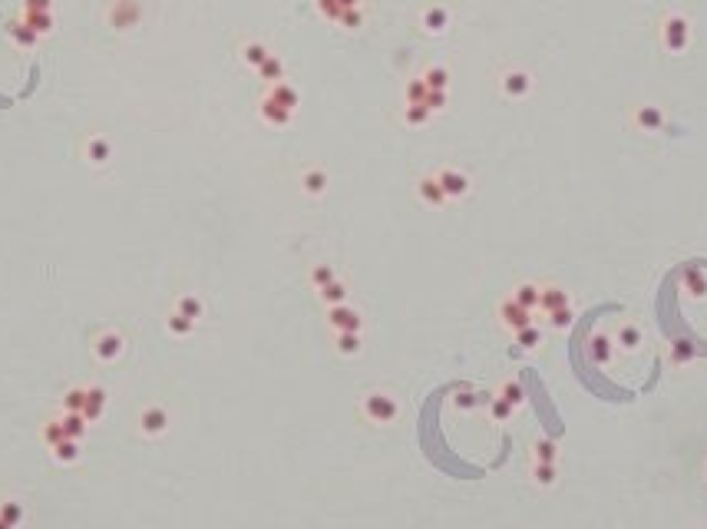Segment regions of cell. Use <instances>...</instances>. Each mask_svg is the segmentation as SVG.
Segmentation results:
<instances>
[{"instance_id": "cell-1", "label": "cell", "mask_w": 707, "mask_h": 529, "mask_svg": "<svg viewBox=\"0 0 707 529\" xmlns=\"http://www.w3.org/2000/svg\"><path fill=\"white\" fill-rule=\"evenodd\" d=\"M110 20L116 30H129L139 23V0H116L110 10Z\"/></svg>"}, {"instance_id": "cell-2", "label": "cell", "mask_w": 707, "mask_h": 529, "mask_svg": "<svg viewBox=\"0 0 707 529\" xmlns=\"http://www.w3.org/2000/svg\"><path fill=\"white\" fill-rule=\"evenodd\" d=\"M436 182H440V189H443L447 199H463L466 192H469V179H466L460 169H443L436 175Z\"/></svg>"}, {"instance_id": "cell-3", "label": "cell", "mask_w": 707, "mask_h": 529, "mask_svg": "<svg viewBox=\"0 0 707 529\" xmlns=\"http://www.w3.org/2000/svg\"><path fill=\"white\" fill-rule=\"evenodd\" d=\"M665 43H668V50H684L688 47V20L684 17L665 20Z\"/></svg>"}, {"instance_id": "cell-4", "label": "cell", "mask_w": 707, "mask_h": 529, "mask_svg": "<svg viewBox=\"0 0 707 529\" xmlns=\"http://www.w3.org/2000/svg\"><path fill=\"white\" fill-rule=\"evenodd\" d=\"M96 358L99 360H116L119 354H123V338L116 334V331H106V334H99L93 344Z\"/></svg>"}, {"instance_id": "cell-5", "label": "cell", "mask_w": 707, "mask_h": 529, "mask_svg": "<svg viewBox=\"0 0 707 529\" xmlns=\"http://www.w3.org/2000/svg\"><path fill=\"white\" fill-rule=\"evenodd\" d=\"M261 119H264V123H271V126H284V123H291V110H288V106H281V103H275V99H271V96H264V99H261Z\"/></svg>"}, {"instance_id": "cell-6", "label": "cell", "mask_w": 707, "mask_h": 529, "mask_svg": "<svg viewBox=\"0 0 707 529\" xmlns=\"http://www.w3.org/2000/svg\"><path fill=\"white\" fill-rule=\"evenodd\" d=\"M364 407H367V414H371L373 420H380V423H387V420L397 414V404H393L390 397H384V394H371Z\"/></svg>"}, {"instance_id": "cell-7", "label": "cell", "mask_w": 707, "mask_h": 529, "mask_svg": "<svg viewBox=\"0 0 707 529\" xmlns=\"http://www.w3.org/2000/svg\"><path fill=\"white\" fill-rule=\"evenodd\" d=\"M139 427H142V434H149V436L162 434V430L169 427L166 410H162V407H149V410H142V417H139Z\"/></svg>"}, {"instance_id": "cell-8", "label": "cell", "mask_w": 707, "mask_h": 529, "mask_svg": "<svg viewBox=\"0 0 707 529\" xmlns=\"http://www.w3.org/2000/svg\"><path fill=\"white\" fill-rule=\"evenodd\" d=\"M417 195L427 202V206H443L447 202V195H443V189H440V182H436V175H427V179H420L417 182Z\"/></svg>"}, {"instance_id": "cell-9", "label": "cell", "mask_w": 707, "mask_h": 529, "mask_svg": "<svg viewBox=\"0 0 707 529\" xmlns=\"http://www.w3.org/2000/svg\"><path fill=\"white\" fill-rule=\"evenodd\" d=\"M331 324H334L340 334H347V331H357V328H360V318L354 315L351 308H340V304H334V308H331Z\"/></svg>"}, {"instance_id": "cell-10", "label": "cell", "mask_w": 707, "mask_h": 529, "mask_svg": "<svg viewBox=\"0 0 707 529\" xmlns=\"http://www.w3.org/2000/svg\"><path fill=\"white\" fill-rule=\"evenodd\" d=\"M110 156H112L110 139H103V136H93V139L86 143V159H90L93 166H103V162H110Z\"/></svg>"}, {"instance_id": "cell-11", "label": "cell", "mask_w": 707, "mask_h": 529, "mask_svg": "<svg viewBox=\"0 0 707 529\" xmlns=\"http://www.w3.org/2000/svg\"><path fill=\"white\" fill-rule=\"evenodd\" d=\"M106 407V391L103 387H86V404H83V417L86 420H96Z\"/></svg>"}, {"instance_id": "cell-12", "label": "cell", "mask_w": 707, "mask_h": 529, "mask_svg": "<svg viewBox=\"0 0 707 529\" xmlns=\"http://www.w3.org/2000/svg\"><path fill=\"white\" fill-rule=\"evenodd\" d=\"M449 23V14L443 10V7H427L423 10V27H427V34H443Z\"/></svg>"}, {"instance_id": "cell-13", "label": "cell", "mask_w": 707, "mask_h": 529, "mask_svg": "<svg viewBox=\"0 0 707 529\" xmlns=\"http://www.w3.org/2000/svg\"><path fill=\"white\" fill-rule=\"evenodd\" d=\"M268 96H271L275 103H281V106H288L291 113H295V106H298V90H295L291 83H284V79H281V83H275Z\"/></svg>"}, {"instance_id": "cell-14", "label": "cell", "mask_w": 707, "mask_h": 529, "mask_svg": "<svg viewBox=\"0 0 707 529\" xmlns=\"http://www.w3.org/2000/svg\"><path fill=\"white\" fill-rule=\"evenodd\" d=\"M63 434H66V440H83V434H86V417L83 414H63Z\"/></svg>"}, {"instance_id": "cell-15", "label": "cell", "mask_w": 707, "mask_h": 529, "mask_svg": "<svg viewBox=\"0 0 707 529\" xmlns=\"http://www.w3.org/2000/svg\"><path fill=\"white\" fill-rule=\"evenodd\" d=\"M503 90L509 96H525L529 93V76L519 73V70H509V73L503 76Z\"/></svg>"}, {"instance_id": "cell-16", "label": "cell", "mask_w": 707, "mask_h": 529, "mask_svg": "<svg viewBox=\"0 0 707 529\" xmlns=\"http://www.w3.org/2000/svg\"><path fill=\"white\" fill-rule=\"evenodd\" d=\"M503 318L509 328H516V331H522V328H529V311L522 308V304H503Z\"/></svg>"}, {"instance_id": "cell-17", "label": "cell", "mask_w": 707, "mask_h": 529, "mask_svg": "<svg viewBox=\"0 0 707 529\" xmlns=\"http://www.w3.org/2000/svg\"><path fill=\"white\" fill-rule=\"evenodd\" d=\"M20 20H23V23H27L37 37H43V34H50V30H53V14H27V10H23V17H20Z\"/></svg>"}, {"instance_id": "cell-18", "label": "cell", "mask_w": 707, "mask_h": 529, "mask_svg": "<svg viewBox=\"0 0 707 529\" xmlns=\"http://www.w3.org/2000/svg\"><path fill=\"white\" fill-rule=\"evenodd\" d=\"M420 79L427 83V90H443V93H447V86H449V73L443 70V66H430V70H423Z\"/></svg>"}, {"instance_id": "cell-19", "label": "cell", "mask_w": 707, "mask_h": 529, "mask_svg": "<svg viewBox=\"0 0 707 529\" xmlns=\"http://www.w3.org/2000/svg\"><path fill=\"white\" fill-rule=\"evenodd\" d=\"M258 73H261V79H268V83L275 86V83H281V79H284V63H281L278 57H268L258 66Z\"/></svg>"}, {"instance_id": "cell-20", "label": "cell", "mask_w": 707, "mask_h": 529, "mask_svg": "<svg viewBox=\"0 0 707 529\" xmlns=\"http://www.w3.org/2000/svg\"><path fill=\"white\" fill-rule=\"evenodd\" d=\"M83 404H86V387H70L63 394V410L66 414H83Z\"/></svg>"}, {"instance_id": "cell-21", "label": "cell", "mask_w": 707, "mask_h": 529, "mask_svg": "<svg viewBox=\"0 0 707 529\" xmlns=\"http://www.w3.org/2000/svg\"><path fill=\"white\" fill-rule=\"evenodd\" d=\"M10 37L17 40V47H37V40H40L23 20H14V23H10Z\"/></svg>"}, {"instance_id": "cell-22", "label": "cell", "mask_w": 707, "mask_h": 529, "mask_svg": "<svg viewBox=\"0 0 707 529\" xmlns=\"http://www.w3.org/2000/svg\"><path fill=\"white\" fill-rule=\"evenodd\" d=\"M301 186H304V192H308V195H321V192L327 189V175H324L321 169H311V172H304Z\"/></svg>"}, {"instance_id": "cell-23", "label": "cell", "mask_w": 707, "mask_h": 529, "mask_svg": "<svg viewBox=\"0 0 707 529\" xmlns=\"http://www.w3.org/2000/svg\"><path fill=\"white\" fill-rule=\"evenodd\" d=\"M0 519L17 529L20 523H23V506H20L17 500H3V503H0Z\"/></svg>"}, {"instance_id": "cell-24", "label": "cell", "mask_w": 707, "mask_h": 529, "mask_svg": "<svg viewBox=\"0 0 707 529\" xmlns=\"http://www.w3.org/2000/svg\"><path fill=\"white\" fill-rule=\"evenodd\" d=\"M242 57H245V63H248V66H255V70H258V66L271 57V53H268V47H264V43H245Z\"/></svg>"}, {"instance_id": "cell-25", "label": "cell", "mask_w": 707, "mask_h": 529, "mask_svg": "<svg viewBox=\"0 0 707 529\" xmlns=\"http://www.w3.org/2000/svg\"><path fill=\"white\" fill-rule=\"evenodd\" d=\"M53 456L60 463H76L79 460V440H63L53 447Z\"/></svg>"}, {"instance_id": "cell-26", "label": "cell", "mask_w": 707, "mask_h": 529, "mask_svg": "<svg viewBox=\"0 0 707 529\" xmlns=\"http://www.w3.org/2000/svg\"><path fill=\"white\" fill-rule=\"evenodd\" d=\"M427 93H430L427 83H423L420 76L407 83V103H410V106H420V103H427Z\"/></svg>"}, {"instance_id": "cell-27", "label": "cell", "mask_w": 707, "mask_h": 529, "mask_svg": "<svg viewBox=\"0 0 707 529\" xmlns=\"http://www.w3.org/2000/svg\"><path fill=\"white\" fill-rule=\"evenodd\" d=\"M179 315H186L188 321H199V318H202V302H199L195 295H186V298L179 302Z\"/></svg>"}, {"instance_id": "cell-28", "label": "cell", "mask_w": 707, "mask_h": 529, "mask_svg": "<svg viewBox=\"0 0 707 529\" xmlns=\"http://www.w3.org/2000/svg\"><path fill=\"white\" fill-rule=\"evenodd\" d=\"M638 126H645V130H658V126H661V110H658V106H645V110H638Z\"/></svg>"}, {"instance_id": "cell-29", "label": "cell", "mask_w": 707, "mask_h": 529, "mask_svg": "<svg viewBox=\"0 0 707 529\" xmlns=\"http://www.w3.org/2000/svg\"><path fill=\"white\" fill-rule=\"evenodd\" d=\"M321 298H324V302H331V304H344L347 291H344V284H340V282H331V284H324V288H321Z\"/></svg>"}, {"instance_id": "cell-30", "label": "cell", "mask_w": 707, "mask_h": 529, "mask_svg": "<svg viewBox=\"0 0 707 529\" xmlns=\"http://www.w3.org/2000/svg\"><path fill=\"white\" fill-rule=\"evenodd\" d=\"M43 440H47L50 447L63 443V440H66V434H63V423H60V420H50V423L43 427Z\"/></svg>"}, {"instance_id": "cell-31", "label": "cell", "mask_w": 707, "mask_h": 529, "mask_svg": "<svg viewBox=\"0 0 707 529\" xmlns=\"http://www.w3.org/2000/svg\"><path fill=\"white\" fill-rule=\"evenodd\" d=\"M169 331H172V334H188V331H192V324L195 321H188L186 315H179V311H175V315H169Z\"/></svg>"}, {"instance_id": "cell-32", "label": "cell", "mask_w": 707, "mask_h": 529, "mask_svg": "<svg viewBox=\"0 0 707 529\" xmlns=\"http://www.w3.org/2000/svg\"><path fill=\"white\" fill-rule=\"evenodd\" d=\"M404 119H407L410 126H423V123L430 119V110L423 106V103H420V106H407V113H404Z\"/></svg>"}, {"instance_id": "cell-33", "label": "cell", "mask_w": 707, "mask_h": 529, "mask_svg": "<svg viewBox=\"0 0 707 529\" xmlns=\"http://www.w3.org/2000/svg\"><path fill=\"white\" fill-rule=\"evenodd\" d=\"M317 10L327 20H340V14H344V7H340L337 0H317Z\"/></svg>"}, {"instance_id": "cell-34", "label": "cell", "mask_w": 707, "mask_h": 529, "mask_svg": "<svg viewBox=\"0 0 707 529\" xmlns=\"http://www.w3.org/2000/svg\"><path fill=\"white\" fill-rule=\"evenodd\" d=\"M340 23H344L347 30H357V27L364 23V14H360V7H351V10H344V14H340Z\"/></svg>"}, {"instance_id": "cell-35", "label": "cell", "mask_w": 707, "mask_h": 529, "mask_svg": "<svg viewBox=\"0 0 707 529\" xmlns=\"http://www.w3.org/2000/svg\"><path fill=\"white\" fill-rule=\"evenodd\" d=\"M27 14H53V0H23Z\"/></svg>"}, {"instance_id": "cell-36", "label": "cell", "mask_w": 707, "mask_h": 529, "mask_svg": "<svg viewBox=\"0 0 707 529\" xmlns=\"http://www.w3.org/2000/svg\"><path fill=\"white\" fill-rule=\"evenodd\" d=\"M423 106H427L430 113H433V110H443V106H447V93H443V90H430Z\"/></svg>"}, {"instance_id": "cell-37", "label": "cell", "mask_w": 707, "mask_h": 529, "mask_svg": "<svg viewBox=\"0 0 707 529\" xmlns=\"http://www.w3.org/2000/svg\"><path fill=\"white\" fill-rule=\"evenodd\" d=\"M311 278H314V284H317V288H324V284H331V282H334V271H331L327 264H317V268H314V275H311Z\"/></svg>"}, {"instance_id": "cell-38", "label": "cell", "mask_w": 707, "mask_h": 529, "mask_svg": "<svg viewBox=\"0 0 707 529\" xmlns=\"http://www.w3.org/2000/svg\"><path fill=\"white\" fill-rule=\"evenodd\" d=\"M536 302V288H519V295H516V304H522L525 311H529V304Z\"/></svg>"}, {"instance_id": "cell-39", "label": "cell", "mask_w": 707, "mask_h": 529, "mask_svg": "<svg viewBox=\"0 0 707 529\" xmlns=\"http://www.w3.org/2000/svg\"><path fill=\"white\" fill-rule=\"evenodd\" d=\"M340 351H357V331H347V334H340Z\"/></svg>"}, {"instance_id": "cell-40", "label": "cell", "mask_w": 707, "mask_h": 529, "mask_svg": "<svg viewBox=\"0 0 707 529\" xmlns=\"http://www.w3.org/2000/svg\"><path fill=\"white\" fill-rule=\"evenodd\" d=\"M539 456H542V460H552V443H542V447H539Z\"/></svg>"}, {"instance_id": "cell-41", "label": "cell", "mask_w": 707, "mask_h": 529, "mask_svg": "<svg viewBox=\"0 0 707 529\" xmlns=\"http://www.w3.org/2000/svg\"><path fill=\"white\" fill-rule=\"evenodd\" d=\"M539 480L542 483H552V470H549V467H539Z\"/></svg>"}, {"instance_id": "cell-42", "label": "cell", "mask_w": 707, "mask_h": 529, "mask_svg": "<svg viewBox=\"0 0 707 529\" xmlns=\"http://www.w3.org/2000/svg\"><path fill=\"white\" fill-rule=\"evenodd\" d=\"M506 400H512V404H516V400H519V391H516V387H512V384H509V387H506Z\"/></svg>"}, {"instance_id": "cell-43", "label": "cell", "mask_w": 707, "mask_h": 529, "mask_svg": "<svg viewBox=\"0 0 707 529\" xmlns=\"http://www.w3.org/2000/svg\"><path fill=\"white\" fill-rule=\"evenodd\" d=\"M337 3H340V7H344V10H351V7H357V3H360V0H337Z\"/></svg>"}, {"instance_id": "cell-44", "label": "cell", "mask_w": 707, "mask_h": 529, "mask_svg": "<svg viewBox=\"0 0 707 529\" xmlns=\"http://www.w3.org/2000/svg\"><path fill=\"white\" fill-rule=\"evenodd\" d=\"M0 529H14V526H10V523H3V519H0Z\"/></svg>"}]
</instances>
